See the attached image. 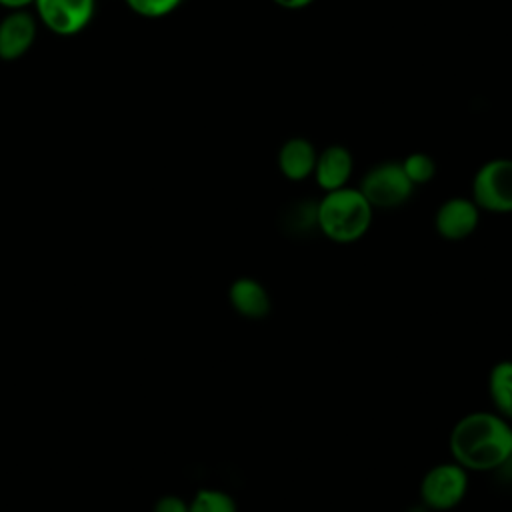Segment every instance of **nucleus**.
<instances>
[{"mask_svg":"<svg viewBox=\"0 0 512 512\" xmlns=\"http://www.w3.org/2000/svg\"><path fill=\"white\" fill-rule=\"evenodd\" d=\"M448 450L468 472L500 470L512 460V424L494 410L470 412L452 426Z\"/></svg>","mask_w":512,"mask_h":512,"instance_id":"1","label":"nucleus"},{"mask_svg":"<svg viewBox=\"0 0 512 512\" xmlns=\"http://www.w3.org/2000/svg\"><path fill=\"white\" fill-rule=\"evenodd\" d=\"M372 218L374 208L354 186L324 192L316 200L318 232L336 244L358 242L370 230Z\"/></svg>","mask_w":512,"mask_h":512,"instance_id":"2","label":"nucleus"},{"mask_svg":"<svg viewBox=\"0 0 512 512\" xmlns=\"http://www.w3.org/2000/svg\"><path fill=\"white\" fill-rule=\"evenodd\" d=\"M358 188L374 210L398 208L414 194V184L404 174L400 160L374 164L364 172Z\"/></svg>","mask_w":512,"mask_h":512,"instance_id":"3","label":"nucleus"},{"mask_svg":"<svg viewBox=\"0 0 512 512\" xmlns=\"http://www.w3.org/2000/svg\"><path fill=\"white\" fill-rule=\"evenodd\" d=\"M468 492V470L458 462H440L428 468L420 480L418 496L424 508L448 512L456 508Z\"/></svg>","mask_w":512,"mask_h":512,"instance_id":"4","label":"nucleus"},{"mask_svg":"<svg viewBox=\"0 0 512 512\" xmlns=\"http://www.w3.org/2000/svg\"><path fill=\"white\" fill-rule=\"evenodd\" d=\"M470 198L484 212L512 214V158L486 160L472 176Z\"/></svg>","mask_w":512,"mask_h":512,"instance_id":"5","label":"nucleus"},{"mask_svg":"<svg viewBox=\"0 0 512 512\" xmlns=\"http://www.w3.org/2000/svg\"><path fill=\"white\" fill-rule=\"evenodd\" d=\"M34 14L56 36H76L96 14V0H36Z\"/></svg>","mask_w":512,"mask_h":512,"instance_id":"6","label":"nucleus"},{"mask_svg":"<svg viewBox=\"0 0 512 512\" xmlns=\"http://www.w3.org/2000/svg\"><path fill=\"white\" fill-rule=\"evenodd\" d=\"M480 208L470 196L446 198L434 212V230L440 238L460 242L472 236L480 224Z\"/></svg>","mask_w":512,"mask_h":512,"instance_id":"7","label":"nucleus"},{"mask_svg":"<svg viewBox=\"0 0 512 512\" xmlns=\"http://www.w3.org/2000/svg\"><path fill=\"white\" fill-rule=\"evenodd\" d=\"M38 18L30 10H10L0 20V60L12 62L22 58L34 44Z\"/></svg>","mask_w":512,"mask_h":512,"instance_id":"8","label":"nucleus"},{"mask_svg":"<svg viewBox=\"0 0 512 512\" xmlns=\"http://www.w3.org/2000/svg\"><path fill=\"white\" fill-rule=\"evenodd\" d=\"M354 172L352 152L344 144H330L318 150L312 178L318 188L324 192H332L348 186Z\"/></svg>","mask_w":512,"mask_h":512,"instance_id":"9","label":"nucleus"},{"mask_svg":"<svg viewBox=\"0 0 512 512\" xmlns=\"http://www.w3.org/2000/svg\"><path fill=\"white\" fill-rule=\"evenodd\" d=\"M228 302L232 310L246 320H262L272 310L268 288L252 276H238L232 280L228 286Z\"/></svg>","mask_w":512,"mask_h":512,"instance_id":"10","label":"nucleus"},{"mask_svg":"<svg viewBox=\"0 0 512 512\" xmlns=\"http://www.w3.org/2000/svg\"><path fill=\"white\" fill-rule=\"evenodd\" d=\"M318 150L316 146L304 136H292L282 142L276 164L280 174L290 182L308 180L314 172Z\"/></svg>","mask_w":512,"mask_h":512,"instance_id":"11","label":"nucleus"},{"mask_svg":"<svg viewBox=\"0 0 512 512\" xmlns=\"http://www.w3.org/2000/svg\"><path fill=\"white\" fill-rule=\"evenodd\" d=\"M486 386L494 412L512 422V360H498L488 372Z\"/></svg>","mask_w":512,"mask_h":512,"instance_id":"12","label":"nucleus"},{"mask_svg":"<svg viewBox=\"0 0 512 512\" xmlns=\"http://www.w3.org/2000/svg\"><path fill=\"white\" fill-rule=\"evenodd\" d=\"M188 512H238V504L232 494L220 488H200L188 500Z\"/></svg>","mask_w":512,"mask_h":512,"instance_id":"13","label":"nucleus"},{"mask_svg":"<svg viewBox=\"0 0 512 512\" xmlns=\"http://www.w3.org/2000/svg\"><path fill=\"white\" fill-rule=\"evenodd\" d=\"M282 226H284L286 232H292L296 236L308 234L310 230H318V224H316V202H310V200L294 202L284 212Z\"/></svg>","mask_w":512,"mask_h":512,"instance_id":"14","label":"nucleus"},{"mask_svg":"<svg viewBox=\"0 0 512 512\" xmlns=\"http://www.w3.org/2000/svg\"><path fill=\"white\" fill-rule=\"evenodd\" d=\"M400 164H402V170L408 176V180L414 184V188L434 180L436 170H438L436 160L426 152H410L408 156H404L400 160Z\"/></svg>","mask_w":512,"mask_h":512,"instance_id":"15","label":"nucleus"},{"mask_svg":"<svg viewBox=\"0 0 512 512\" xmlns=\"http://www.w3.org/2000/svg\"><path fill=\"white\" fill-rule=\"evenodd\" d=\"M124 4L142 18L148 20H158L166 18L172 12H176L182 4V0H124Z\"/></svg>","mask_w":512,"mask_h":512,"instance_id":"16","label":"nucleus"},{"mask_svg":"<svg viewBox=\"0 0 512 512\" xmlns=\"http://www.w3.org/2000/svg\"><path fill=\"white\" fill-rule=\"evenodd\" d=\"M152 512H188V500L176 494H164L154 502Z\"/></svg>","mask_w":512,"mask_h":512,"instance_id":"17","label":"nucleus"},{"mask_svg":"<svg viewBox=\"0 0 512 512\" xmlns=\"http://www.w3.org/2000/svg\"><path fill=\"white\" fill-rule=\"evenodd\" d=\"M272 2L284 10H302V8H308L310 4H314L316 0H272Z\"/></svg>","mask_w":512,"mask_h":512,"instance_id":"18","label":"nucleus"},{"mask_svg":"<svg viewBox=\"0 0 512 512\" xmlns=\"http://www.w3.org/2000/svg\"><path fill=\"white\" fill-rule=\"evenodd\" d=\"M36 0H0V6L10 10H28L30 6H34Z\"/></svg>","mask_w":512,"mask_h":512,"instance_id":"19","label":"nucleus"}]
</instances>
